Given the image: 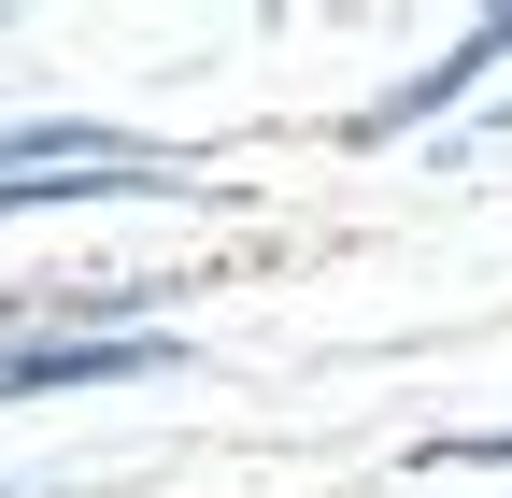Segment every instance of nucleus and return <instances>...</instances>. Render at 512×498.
<instances>
[{
  "label": "nucleus",
  "mask_w": 512,
  "mask_h": 498,
  "mask_svg": "<svg viewBox=\"0 0 512 498\" xmlns=\"http://www.w3.org/2000/svg\"><path fill=\"white\" fill-rule=\"evenodd\" d=\"M484 72H512V15H470V29L441 43V57H427L413 86H384V100L356 114V143H399V129H441V114H456V100H470Z\"/></svg>",
  "instance_id": "f257e3e1"
},
{
  "label": "nucleus",
  "mask_w": 512,
  "mask_h": 498,
  "mask_svg": "<svg viewBox=\"0 0 512 498\" xmlns=\"http://www.w3.org/2000/svg\"><path fill=\"white\" fill-rule=\"evenodd\" d=\"M157 143H128V129H100V114H15L0 129V185H57V171H143Z\"/></svg>",
  "instance_id": "f03ea898"
},
{
  "label": "nucleus",
  "mask_w": 512,
  "mask_h": 498,
  "mask_svg": "<svg viewBox=\"0 0 512 498\" xmlns=\"http://www.w3.org/2000/svg\"><path fill=\"white\" fill-rule=\"evenodd\" d=\"M470 456H512V427H470Z\"/></svg>",
  "instance_id": "7ed1b4c3"
},
{
  "label": "nucleus",
  "mask_w": 512,
  "mask_h": 498,
  "mask_svg": "<svg viewBox=\"0 0 512 498\" xmlns=\"http://www.w3.org/2000/svg\"><path fill=\"white\" fill-rule=\"evenodd\" d=\"M498 129H512V100H498Z\"/></svg>",
  "instance_id": "20e7f679"
}]
</instances>
